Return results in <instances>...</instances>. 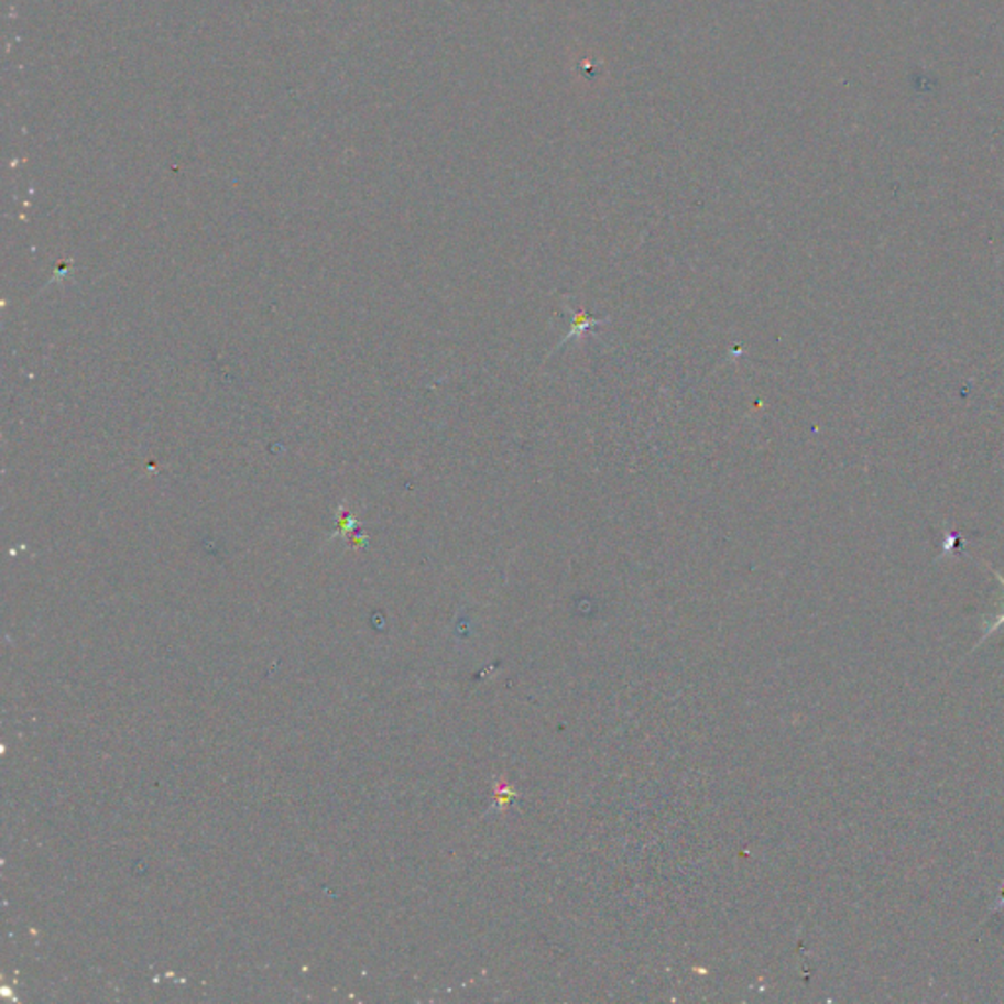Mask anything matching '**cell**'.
<instances>
[{"label":"cell","instance_id":"1","mask_svg":"<svg viewBox=\"0 0 1004 1004\" xmlns=\"http://www.w3.org/2000/svg\"><path fill=\"white\" fill-rule=\"evenodd\" d=\"M989 569H991V571H993V574H995L996 581H998V583H1001V587H1003V599H1004V577H1003V575L998 574V571H995V569H993V567H989ZM1001 626H1004V601H1003V609H1001V610H998V612H996L995 619L986 620L985 624H983V636H981V640H979L978 646H981V644H983V642H985L986 637L991 636V634H995L996 630H998V628H1001Z\"/></svg>","mask_w":1004,"mask_h":1004},{"label":"cell","instance_id":"2","mask_svg":"<svg viewBox=\"0 0 1004 1004\" xmlns=\"http://www.w3.org/2000/svg\"><path fill=\"white\" fill-rule=\"evenodd\" d=\"M993 908H995V910H998V908H1004V897L998 898V903H996Z\"/></svg>","mask_w":1004,"mask_h":1004}]
</instances>
